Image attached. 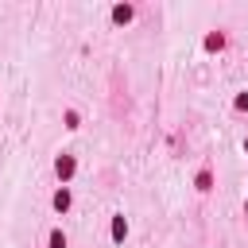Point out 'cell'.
Returning a JSON list of instances; mask_svg holds the SVG:
<instances>
[{"instance_id": "6da1fadb", "label": "cell", "mask_w": 248, "mask_h": 248, "mask_svg": "<svg viewBox=\"0 0 248 248\" xmlns=\"http://www.w3.org/2000/svg\"><path fill=\"white\" fill-rule=\"evenodd\" d=\"M54 170H58V178H70V174H74V159H70V155H58Z\"/></svg>"}, {"instance_id": "7a4b0ae2", "label": "cell", "mask_w": 248, "mask_h": 248, "mask_svg": "<svg viewBox=\"0 0 248 248\" xmlns=\"http://www.w3.org/2000/svg\"><path fill=\"white\" fill-rule=\"evenodd\" d=\"M112 19H116V23H128V19H132V8H128V4H120V8L112 12Z\"/></svg>"}, {"instance_id": "3957f363", "label": "cell", "mask_w": 248, "mask_h": 248, "mask_svg": "<svg viewBox=\"0 0 248 248\" xmlns=\"http://www.w3.org/2000/svg\"><path fill=\"white\" fill-rule=\"evenodd\" d=\"M66 205H70V190H58L54 194V209H66Z\"/></svg>"}, {"instance_id": "277c9868", "label": "cell", "mask_w": 248, "mask_h": 248, "mask_svg": "<svg viewBox=\"0 0 248 248\" xmlns=\"http://www.w3.org/2000/svg\"><path fill=\"white\" fill-rule=\"evenodd\" d=\"M124 232H128V225H124V217H116V221H112V236L124 240Z\"/></svg>"}, {"instance_id": "5b68a950", "label": "cell", "mask_w": 248, "mask_h": 248, "mask_svg": "<svg viewBox=\"0 0 248 248\" xmlns=\"http://www.w3.org/2000/svg\"><path fill=\"white\" fill-rule=\"evenodd\" d=\"M50 248H66V236L62 232H50Z\"/></svg>"}, {"instance_id": "8992f818", "label": "cell", "mask_w": 248, "mask_h": 248, "mask_svg": "<svg viewBox=\"0 0 248 248\" xmlns=\"http://www.w3.org/2000/svg\"><path fill=\"white\" fill-rule=\"evenodd\" d=\"M244 151H248V140H244Z\"/></svg>"}]
</instances>
